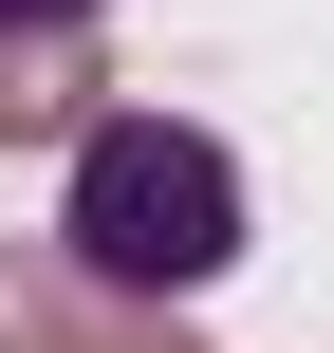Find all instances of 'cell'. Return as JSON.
<instances>
[{
    "instance_id": "4",
    "label": "cell",
    "mask_w": 334,
    "mask_h": 353,
    "mask_svg": "<svg viewBox=\"0 0 334 353\" xmlns=\"http://www.w3.org/2000/svg\"><path fill=\"white\" fill-rule=\"evenodd\" d=\"M19 19H93V0H0V37H19Z\"/></svg>"
},
{
    "instance_id": "2",
    "label": "cell",
    "mask_w": 334,
    "mask_h": 353,
    "mask_svg": "<svg viewBox=\"0 0 334 353\" xmlns=\"http://www.w3.org/2000/svg\"><path fill=\"white\" fill-rule=\"evenodd\" d=\"M0 353H186V298H112V279H74L56 242H37V261L0 242Z\"/></svg>"
},
{
    "instance_id": "1",
    "label": "cell",
    "mask_w": 334,
    "mask_h": 353,
    "mask_svg": "<svg viewBox=\"0 0 334 353\" xmlns=\"http://www.w3.org/2000/svg\"><path fill=\"white\" fill-rule=\"evenodd\" d=\"M56 261L112 279V298H205L242 261V168L223 130L186 112H93L74 130V186H56Z\"/></svg>"
},
{
    "instance_id": "3",
    "label": "cell",
    "mask_w": 334,
    "mask_h": 353,
    "mask_svg": "<svg viewBox=\"0 0 334 353\" xmlns=\"http://www.w3.org/2000/svg\"><path fill=\"white\" fill-rule=\"evenodd\" d=\"M74 112H93V19H19L0 37V149L19 130H74Z\"/></svg>"
}]
</instances>
